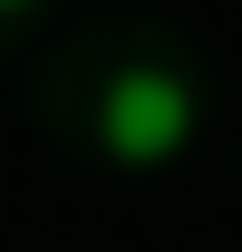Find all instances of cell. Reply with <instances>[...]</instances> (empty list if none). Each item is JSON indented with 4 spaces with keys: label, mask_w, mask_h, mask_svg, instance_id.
Here are the masks:
<instances>
[{
    "label": "cell",
    "mask_w": 242,
    "mask_h": 252,
    "mask_svg": "<svg viewBox=\"0 0 242 252\" xmlns=\"http://www.w3.org/2000/svg\"><path fill=\"white\" fill-rule=\"evenodd\" d=\"M184 136H194V78H175V68H126V78H107V97H97V146L126 165H155L175 156Z\"/></svg>",
    "instance_id": "cell-1"
},
{
    "label": "cell",
    "mask_w": 242,
    "mask_h": 252,
    "mask_svg": "<svg viewBox=\"0 0 242 252\" xmlns=\"http://www.w3.org/2000/svg\"><path fill=\"white\" fill-rule=\"evenodd\" d=\"M0 10H20V0H0Z\"/></svg>",
    "instance_id": "cell-2"
}]
</instances>
